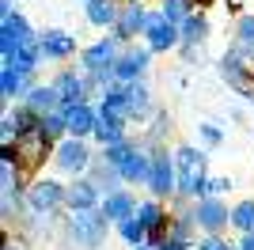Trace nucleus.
<instances>
[{"label":"nucleus","instance_id":"f257e3e1","mask_svg":"<svg viewBox=\"0 0 254 250\" xmlns=\"http://www.w3.org/2000/svg\"><path fill=\"white\" fill-rule=\"evenodd\" d=\"M122 42L114 38V34H106V38L91 42V46H84L80 50V72L87 76V87L91 91H106L114 80V68H118V57H122Z\"/></svg>","mask_w":254,"mask_h":250},{"label":"nucleus","instance_id":"f03ea898","mask_svg":"<svg viewBox=\"0 0 254 250\" xmlns=\"http://www.w3.org/2000/svg\"><path fill=\"white\" fill-rule=\"evenodd\" d=\"M110 228L114 224L103 216V208H91V212H68L61 224V235L72 250H103Z\"/></svg>","mask_w":254,"mask_h":250},{"label":"nucleus","instance_id":"7ed1b4c3","mask_svg":"<svg viewBox=\"0 0 254 250\" xmlns=\"http://www.w3.org/2000/svg\"><path fill=\"white\" fill-rule=\"evenodd\" d=\"M175 167H179V201H201V189L209 182V152L201 144H179Z\"/></svg>","mask_w":254,"mask_h":250},{"label":"nucleus","instance_id":"20e7f679","mask_svg":"<svg viewBox=\"0 0 254 250\" xmlns=\"http://www.w3.org/2000/svg\"><path fill=\"white\" fill-rule=\"evenodd\" d=\"M95 156L99 152H91V144L87 140H76V136H64L61 144L53 148V171L57 175H64L68 182L72 178H84V175H91V167H95Z\"/></svg>","mask_w":254,"mask_h":250},{"label":"nucleus","instance_id":"39448f33","mask_svg":"<svg viewBox=\"0 0 254 250\" xmlns=\"http://www.w3.org/2000/svg\"><path fill=\"white\" fill-rule=\"evenodd\" d=\"M148 193L159 201L179 197V167H175V152L167 144L152 148V175H148Z\"/></svg>","mask_w":254,"mask_h":250},{"label":"nucleus","instance_id":"423d86ee","mask_svg":"<svg viewBox=\"0 0 254 250\" xmlns=\"http://www.w3.org/2000/svg\"><path fill=\"white\" fill-rule=\"evenodd\" d=\"M68 201V182L53 175H38L27 186V212H61Z\"/></svg>","mask_w":254,"mask_h":250},{"label":"nucleus","instance_id":"0eeeda50","mask_svg":"<svg viewBox=\"0 0 254 250\" xmlns=\"http://www.w3.org/2000/svg\"><path fill=\"white\" fill-rule=\"evenodd\" d=\"M193 220H197L201 235H224L232 228V208L224 197H205V201H193Z\"/></svg>","mask_w":254,"mask_h":250},{"label":"nucleus","instance_id":"6e6552de","mask_svg":"<svg viewBox=\"0 0 254 250\" xmlns=\"http://www.w3.org/2000/svg\"><path fill=\"white\" fill-rule=\"evenodd\" d=\"M152 57L156 53L144 46V42H133V46H126L122 50V57H118V68H114V80L118 83H140L144 76H148V68H152Z\"/></svg>","mask_w":254,"mask_h":250},{"label":"nucleus","instance_id":"1a4fd4ad","mask_svg":"<svg viewBox=\"0 0 254 250\" xmlns=\"http://www.w3.org/2000/svg\"><path fill=\"white\" fill-rule=\"evenodd\" d=\"M140 42H144L152 53H175V50H182V27H179V23H171V19H163L159 8H156V11H152V19H148V31H144Z\"/></svg>","mask_w":254,"mask_h":250},{"label":"nucleus","instance_id":"9d476101","mask_svg":"<svg viewBox=\"0 0 254 250\" xmlns=\"http://www.w3.org/2000/svg\"><path fill=\"white\" fill-rule=\"evenodd\" d=\"M34 38H38V31L27 23L23 11L0 19V57H4V61H11V57L19 53V46H27V42H34Z\"/></svg>","mask_w":254,"mask_h":250},{"label":"nucleus","instance_id":"9b49d317","mask_svg":"<svg viewBox=\"0 0 254 250\" xmlns=\"http://www.w3.org/2000/svg\"><path fill=\"white\" fill-rule=\"evenodd\" d=\"M38 46H42V57L53 64H64L72 61L76 53H80V42H76V34L61 31V27H50V31H38Z\"/></svg>","mask_w":254,"mask_h":250},{"label":"nucleus","instance_id":"f8f14e48","mask_svg":"<svg viewBox=\"0 0 254 250\" xmlns=\"http://www.w3.org/2000/svg\"><path fill=\"white\" fill-rule=\"evenodd\" d=\"M148 19H152V11L144 8V4H122L118 27H114L110 34H114L122 46H133L137 38H144V31H148Z\"/></svg>","mask_w":254,"mask_h":250},{"label":"nucleus","instance_id":"ddd939ff","mask_svg":"<svg viewBox=\"0 0 254 250\" xmlns=\"http://www.w3.org/2000/svg\"><path fill=\"white\" fill-rule=\"evenodd\" d=\"M50 83L57 87V95H61V110L87 103V91H91V87H87V76L80 72V68H61Z\"/></svg>","mask_w":254,"mask_h":250},{"label":"nucleus","instance_id":"4468645a","mask_svg":"<svg viewBox=\"0 0 254 250\" xmlns=\"http://www.w3.org/2000/svg\"><path fill=\"white\" fill-rule=\"evenodd\" d=\"M137 220L148 228V239H152V247L156 243H163L171 235V212H167V205L159 197H148V201H140V208H137Z\"/></svg>","mask_w":254,"mask_h":250},{"label":"nucleus","instance_id":"2eb2a0df","mask_svg":"<svg viewBox=\"0 0 254 250\" xmlns=\"http://www.w3.org/2000/svg\"><path fill=\"white\" fill-rule=\"evenodd\" d=\"M103 189L95 186V178H72L68 182V201H64V208L68 212H91V208H103Z\"/></svg>","mask_w":254,"mask_h":250},{"label":"nucleus","instance_id":"dca6fc26","mask_svg":"<svg viewBox=\"0 0 254 250\" xmlns=\"http://www.w3.org/2000/svg\"><path fill=\"white\" fill-rule=\"evenodd\" d=\"M34 76H27L23 68H15V64H0V103H23L27 99V91L34 87Z\"/></svg>","mask_w":254,"mask_h":250},{"label":"nucleus","instance_id":"f3484780","mask_svg":"<svg viewBox=\"0 0 254 250\" xmlns=\"http://www.w3.org/2000/svg\"><path fill=\"white\" fill-rule=\"evenodd\" d=\"M122 182L126 186H148V175H152V148L144 144V140H137V148L129 152V159L122 167Z\"/></svg>","mask_w":254,"mask_h":250},{"label":"nucleus","instance_id":"a211bd4d","mask_svg":"<svg viewBox=\"0 0 254 250\" xmlns=\"http://www.w3.org/2000/svg\"><path fill=\"white\" fill-rule=\"evenodd\" d=\"M209 38H212V19H209V11H193L190 19L182 23V50H179V53H186V57L193 61V53L201 50Z\"/></svg>","mask_w":254,"mask_h":250},{"label":"nucleus","instance_id":"6ab92c4d","mask_svg":"<svg viewBox=\"0 0 254 250\" xmlns=\"http://www.w3.org/2000/svg\"><path fill=\"white\" fill-rule=\"evenodd\" d=\"M64 118H68V136L91 140V136H95V125H99V106L87 99V103H80V106H68Z\"/></svg>","mask_w":254,"mask_h":250},{"label":"nucleus","instance_id":"aec40b11","mask_svg":"<svg viewBox=\"0 0 254 250\" xmlns=\"http://www.w3.org/2000/svg\"><path fill=\"white\" fill-rule=\"evenodd\" d=\"M137 208H140V201L133 197V193H129L126 186L122 189H114V193H106L103 197V216L110 220V224H122V220H129V216H137Z\"/></svg>","mask_w":254,"mask_h":250},{"label":"nucleus","instance_id":"412c9836","mask_svg":"<svg viewBox=\"0 0 254 250\" xmlns=\"http://www.w3.org/2000/svg\"><path fill=\"white\" fill-rule=\"evenodd\" d=\"M118 15H122V0H91V4H84V19L95 31H114Z\"/></svg>","mask_w":254,"mask_h":250},{"label":"nucleus","instance_id":"4be33fe9","mask_svg":"<svg viewBox=\"0 0 254 250\" xmlns=\"http://www.w3.org/2000/svg\"><path fill=\"white\" fill-rule=\"evenodd\" d=\"M159 106L156 99H152V87L144 80L140 83H129V122H152V114H156Z\"/></svg>","mask_w":254,"mask_h":250},{"label":"nucleus","instance_id":"5701e85b","mask_svg":"<svg viewBox=\"0 0 254 250\" xmlns=\"http://www.w3.org/2000/svg\"><path fill=\"white\" fill-rule=\"evenodd\" d=\"M23 103L31 106L38 118H46V114H53V110H61V95H57V87H53V83H34Z\"/></svg>","mask_w":254,"mask_h":250},{"label":"nucleus","instance_id":"b1692460","mask_svg":"<svg viewBox=\"0 0 254 250\" xmlns=\"http://www.w3.org/2000/svg\"><path fill=\"white\" fill-rule=\"evenodd\" d=\"M232 34H235L232 46L243 53V57H251V61H254V11H239V15H235Z\"/></svg>","mask_w":254,"mask_h":250},{"label":"nucleus","instance_id":"393cba45","mask_svg":"<svg viewBox=\"0 0 254 250\" xmlns=\"http://www.w3.org/2000/svg\"><path fill=\"white\" fill-rule=\"evenodd\" d=\"M87 178H95V186L103 189V193H114V189H122L126 182H122V171H118L114 163H106L103 156H95V167H91V175Z\"/></svg>","mask_w":254,"mask_h":250},{"label":"nucleus","instance_id":"a878e982","mask_svg":"<svg viewBox=\"0 0 254 250\" xmlns=\"http://www.w3.org/2000/svg\"><path fill=\"white\" fill-rule=\"evenodd\" d=\"M38 136H42L46 144H61L64 136H68V118H64V110H53V114L42 118V125H38Z\"/></svg>","mask_w":254,"mask_h":250},{"label":"nucleus","instance_id":"bb28decb","mask_svg":"<svg viewBox=\"0 0 254 250\" xmlns=\"http://www.w3.org/2000/svg\"><path fill=\"white\" fill-rule=\"evenodd\" d=\"M118 239L126 243L129 250H137V247H152V239H148V228H144V224H140L137 216H129V220H122V224H118Z\"/></svg>","mask_w":254,"mask_h":250},{"label":"nucleus","instance_id":"cd10ccee","mask_svg":"<svg viewBox=\"0 0 254 250\" xmlns=\"http://www.w3.org/2000/svg\"><path fill=\"white\" fill-rule=\"evenodd\" d=\"M193 11H201V8H197V0H159V15L171 19V23H179V27L190 19Z\"/></svg>","mask_w":254,"mask_h":250},{"label":"nucleus","instance_id":"c85d7f7f","mask_svg":"<svg viewBox=\"0 0 254 250\" xmlns=\"http://www.w3.org/2000/svg\"><path fill=\"white\" fill-rule=\"evenodd\" d=\"M167 133H171V114H167V110H156V114H152V125L144 129L140 140H144L148 148H163V136H167Z\"/></svg>","mask_w":254,"mask_h":250},{"label":"nucleus","instance_id":"c756f323","mask_svg":"<svg viewBox=\"0 0 254 250\" xmlns=\"http://www.w3.org/2000/svg\"><path fill=\"white\" fill-rule=\"evenodd\" d=\"M232 228L239 235H251L254 231V197H243L232 205Z\"/></svg>","mask_w":254,"mask_h":250},{"label":"nucleus","instance_id":"7c9ffc66","mask_svg":"<svg viewBox=\"0 0 254 250\" xmlns=\"http://www.w3.org/2000/svg\"><path fill=\"white\" fill-rule=\"evenodd\" d=\"M197 144L205 148V152H212V148L224 144V129L216 122H197Z\"/></svg>","mask_w":254,"mask_h":250},{"label":"nucleus","instance_id":"2f4dec72","mask_svg":"<svg viewBox=\"0 0 254 250\" xmlns=\"http://www.w3.org/2000/svg\"><path fill=\"white\" fill-rule=\"evenodd\" d=\"M133 148H137V140H133V136H129V140H122V144H110V148H103V152H99V156L106 159V163H114V167H122L129 159V152H133Z\"/></svg>","mask_w":254,"mask_h":250},{"label":"nucleus","instance_id":"473e14b6","mask_svg":"<svg viewBox=\"0 0 254 250\" xmlns=\"http://www.w3.org/2000/svg\"><path fill=\"white\" fill-rule=\"evenodd\" d=\"M232 189V178L228 175H209V182H205V189H201V201L205 197H224Z\"/></svg>","mask_w":254,"mask_h":250},{"label":"nucleus","instance_id":"72a5a7b5","mask_svg":"<svg viewBox=\"0 0 254 250\" xmlns=\"http://www.w3.org/2000/svg\"><path fill=\"white\" fill-rule=\"evenodd\" d=\"M193 250H239L235 243H228L224 235H201V239L193 243Z\"/></svg>","mask_w":254,"mask_h":250},{"label":"nucleus","instance_id":"f704fd0d","mask_svg":"<svg viewBox=\"0 0 254 250\" xmlns=\"http://www.w3.org/2000/svg\"><path fill=\"white\" fill-rule=\"evenodd\" d=\"M193 243H186V239H179V235H167L163 243H156V250H190Z\"/></svg>","mask_w":254,"mask_h":250},{"label":"nucleus","instance_id":"c9c22d12","mask_svg":"<svg viewBox=\"0 0 254 250\" xmlns=\"http://www.w3.org/2000/svg\"><path fill=\"white\" fill-rule=\"evenodd\" d=\"M235 247H239V250H254V231H251V235H239Z\"/></svg>","mask_w":254,"mask_h":250},{"label":"nucleus","instance_id":"e433bc0d","mask_svg":"<svg viewBox=\"0 0 254 250\" xmlns=\"http://www.w3.org/2000/svg\"><path fill=\"white\" fill-rule=\"evenodd\" d=\"M0 250H23V247H19L15 239H11V235H4V247H0Z\"/></svg>","mask_w":254,"mask_h":250},{"label":"nucleus","instance_id":"4c0bfd02","mask_svg":"<svg viewBox=\"0 0 254 250\" xmlns=\"http://www.w3.org/2000/svg\"><path fill=\"white\" fill-rule=\"evenodd\" d=\"M122 4H144V0H122Z\"/></svg>","mask_w":254,"mask_h":250},{"label":"nucleus","instance_id":"58836bf2","mask_svg":"<svg viewBox=\"0 0 254 250\" xmlns=\"http://www.w3.org/2000/svg\"><path fill=\"white\" fill-rule=\"evenodd\" d=\"M137 250H156V247H137Z\"/></svg>","mask_w":254,"mask_h":250},{"label":"nucleus","instance_id":"ea45409f","mask_svg":"<svg viewBox=\"0 0 254 250\" xmlns=\"http://www.w3.org/2000/svg\"><path fill=\"white\" fill-rule=\"evenodd\" d=\"M80 4H91V0H80Z\"/></svg>","mask_w":254,"mask_h":250}]
</instances>
